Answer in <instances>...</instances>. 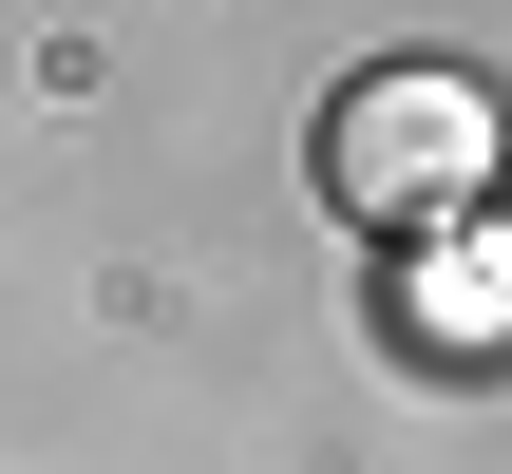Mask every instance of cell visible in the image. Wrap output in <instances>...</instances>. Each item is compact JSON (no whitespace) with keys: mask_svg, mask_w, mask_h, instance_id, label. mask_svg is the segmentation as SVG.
<instances>
[{"mask_svg":"<svg viewBox=\"0 0 512 474\" xmlns=\"http://www.w3.org/2000/svg\"><path fill=\"white\" fill-rule=\"evenodd\" d=\"M456 171H475V95H361L342 114V190L361 209H437Z\"/></svg>","mask_w":512,"mask_h":474,"instance_id":"cell-1","label":"cell"}]
</instances>
